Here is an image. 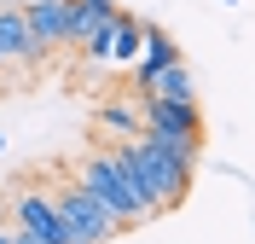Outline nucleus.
I'll return each mask as SVG.
<instances>
[{
    "instance_id": "nucleus-1",
    "label": "nucleus",
    "mask_w": 255,
    "mask_h": 244,
    "mask_svg": "<svg viewBox=\"0 0 255 244\" xmlns=\"http://www.w3.org/2000/svg\"><path fill=\"white\" fill-rule=\"evenodd\" d=\"M122 163L133 169V180H139V192L151 198V210H174L180 198L191 192V175H197V146H162V140H151V134H139V140H122Z\"/></svg>"
},
{
    "instance_id": "nucleus-2",
    "label": "nucleus",
    "mask_w": 255,
    "mask_h": 244,
    "mask_svg": "<svg viewBox=\"0 0 255 244\" xmlns=\"http://www.w3.org/2000/svg\"><path fill=\"white\" fill-rule=\"evenodd\" d=\"M76 180L87 186V192L105 204V210L122 221V227H139V221H157V210H151V198L139 192V180H133V169L122 163V151H87L76 169Z\"/></svg>"
},
{
    "instance_id": "nucleus-3",
    "label": "nucleus",
    "mask_w": 255,
    "mask_h": 244,
    "mask_svg": "<svg viewBox=\"0 0 255 244\" xmlns=\"http://www.w3.org/2000/svg\"><path fill=\"white\" fill-rule=\"evenodd\" d=\"M58 215H64V239L70 244H111L116 233H122V221H116L111 210H105V204H99L93 192H87V186H58Z\"/></svg>"
},
{
    "instance_id": "nucleus-4",
    "label": "nucleus",
    "mask_w": 255,
    "mask_h": 244,
    "mask_svg": "<svg viewBox=\"0 0 255 244\" xmlns=\"http://www.w3.org/2000/svg\"><path fill=\"white\" fill-rule=\"evenodd\" d=\"M145 134L162 146H197L203 151V111L197 99H145Z\"/></svg>"
},
{
    "instance_id": "nucleus-5",
    "label": "nucleus",
    "mask_w": 255,
    "mask_h": 244,
    "mask_svg": "<svg viewBox=\"0 0 255 244\" xmlns=\"http://www.w3.org/2000/svg\"><path fill=\"white\" fill-rule=\"evenodd\" d=\"M116 23H122L116 0H76V29H70V41H76V47L93 58V64H111Z\"/></svg>"
},
{
    "instance_id": "nucleus-6",
    "label": "nucleus",
    "mask_w": 255,
    "mask_h": 244,
    "mask_svg": "<svg viewBox=\"0 0 255 244\" xmlns=\"http://www.w3.org/2000/svg\"><path fill=\"white\" fill-rule=\"evenodd\" d=\"M12 221L29 233V239H41V244H70V239H64L58 198H52L47 186H23V192L12 198Z\"/></svg>"
},
{
    "instance_id": "nucleus-7",
    "label": "nucleus",
    "mask_w": 255,
    "mask_h": 244,
    "mask_svg": "<svg viewBox=\"0 0 255 244\" xmlns=\"http://www.w3.org/2000/svg\"><path fill=\"white\" fill-rule=\"evenodd\" d=\"M0 58L6 64H41L47 58L41 41H35V29H29V6H17V0L0 6Z\"/></svg>"
},
{
    "instance_id": "nucleus-8",
    "label": "nucleus",
    "mask_w": 255,
    "mask_h": 244,
    "mask_svg": "<svg viewBox=\"0 0 255 244\" xmlns=\"http://www.w3.org/2000/svg\"><path fill=\"white\" fill-rule=\"evenodd\" d=\"M29 29L41 41V52L70 47V29H76V0H29Z\"/></svg>"
},
{
    "instance_id": "nucleus-9",
    "label": "nucleus",
    "mask_w": 255,
    "mask_h": 244,
    "mask_svg": "<svg viewBox=\"0 0 255 244\" xmlns=\"http://www.w3.org/2000/svg\"><path fill=\"white\" fill-rule=\"evenodd\" d=\"M168 64H180V47L157 29V23H151V35H145V52H139V64H133V87H139V93H151V81H157Z\"/></svg>"
},
{
    "instance_id": "nucleus-10",
    "label": "nucleus",
    "mask_w": 255,
    "mask_h": 244,
    "mask_svg": "<svg viewBox=\"0 0 255 244\" xmlns=\"http://www.w3.org/2000/svg\"><path fill=\"white\" fill-rule=\"evenodd\" d=\"M99 128L111 134L116 146H122V140H139V128H145V99H139V105H133V99L105 105V111H99Z\"/></svg>"
},
{
    "instance_id": "nucleus-11",
    "label": "nucleus",
    "mask_w": 255,
    "mask_h": 244,
    "mask_svg": "<svg viewBox=\"0 0 255 244\" xmlns=\"http://www.w3.org/2000/svg\"><path fill=\"white\" fill-rule=\"evenodd\" d=\"M145 35H151V23H145V17H128V12H122V23H116V47H111V64H139Z\"/></svg>"
},
{
    "instance_id": "nucleus-12",
    "label": "nucleus",
    "mask_w": 255,
    "mask_h": 244,
    "mask_svg": "<svg viewBox=\"0 0 255 244\" xmlns=\"http://www.w3.org/2000/svg\"><path fill=\"white\" fill-rule=\"evenodd\" d=\"M145 99H197V87H191V70L186 64H168L157 81H151V93Z\"/></svg>"
},
{
    "instance_id": "nucleus-13",
    "label": "nucleus",
    "mask_w": 255,
    "mask_h": 244,
    "mask_svg": "<svg viewBox=\"0 0 255 244\" xmlns=\"http://www.w3.org/2000/svg\"><path fill=\"white\" fill-rule=\"evenodd\" d=\"M0 244H23V239H17V221H12V227H0Z\"/></svg>"
},
{
    "instance_id": "nucleus-14",
    "label": "nucleus",
    "mask_w": 255,
    "mask_h": 244,
    "mask_svg": "<svg viewBox=\"0 0 255 244\" xmlns=\"http://www.w3.org/2000/svg\"><path fill=\"white\" fill-rule=\"evenodd\" d=\"M0 151H6V134H0Z\"/></svg>"
},
{
    "instance_id": "nucleus-15",
    "label": "nucleus",
    "mask_w": 255,
    "mask_h": 244,
    "mask_svg": "<svg viewBox=\"0 0 255 244\" xmlns=\"http://www.w3.org/2000/svg\"><path fill=\"white\" fill-rule=\"evenodd\" d=\"M226 6H238V0H226Z\"/></svg>"
},
{
    "instance_id": "nucleus-16",
    "label": "nucleus",
    "mask_w": 255,
    "mask_h": 244,
    "mask_svg": "<svg viewBox=\"0 0 255 244\" xmlns=\"http://www.w3.org/2000/svg\"><path fill=\"white\" fill-rule=\"evenodd\" d=\"M0 70H6V58H0Z\"/></svg>"
}]
</instances>
